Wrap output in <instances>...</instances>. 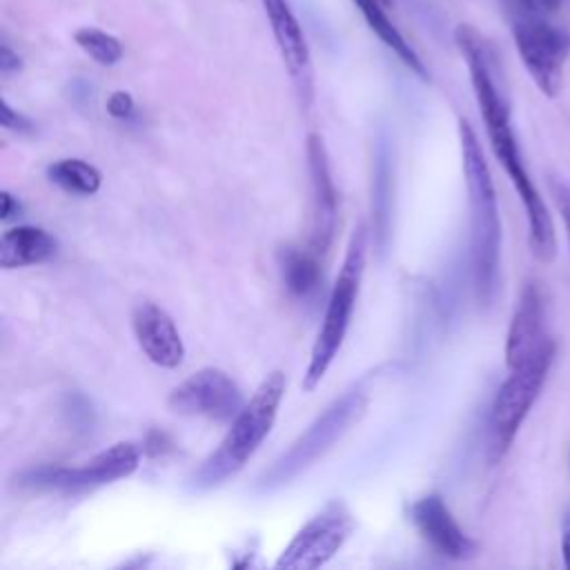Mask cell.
Instances as JSON below:
<instances>
[{
  "label": "cell",
  "instance_id": "6da1fadb",
  "mask_svg": "<svg viewBox=\"0 0 570 570\" xmlns=\"http://www.w3.org/2000/svg\"><path fill=\"white\" fill-rule=\"evenodd\" d=\"M454 42L468 65L470 82H472V89L476 96V105H479L488 138H490V147H492L499 165L512 180V185L521 198V205L525 209L532 254L541 263H550L557 252L552 216L523 165L521 149H519V142H517V136L512 129L510 105L497 82L492 49L488 47L485 38L470 24H459L454 29Z\"/></svg>",
  "mask_w": 570,
  "mask_h": 570
},
{
  "label": "cell",
  "instance_id": "7a4b0ae2",
  "mask_svg": "<svg viewBox=\"0 0 570 570\" xmlns=\"http://www.w3.org/2000/svg\"><path fill=\"white\" fill-rule=\"evenodd\" d=\"M461 163L470 209V265L476 301L488 307L497 296L501 267V216L488 160L472 125L459 120Z\"/></svg>",
  "mask_w": 570,
  "mask_h": 570
},
{
  "label": "cell",
  "instance_id": "3957f363",
  "mask_svg": "<svg viewBox=\"0 0 570 570\" xmlns=\"http://www.w3.org/2000/svg\"><path fill=\"white\" fill-rule=\"evenodd\" d=\"M285 387L287 379L281 370L269 372L261 381L252 399L232 419V425L218 448L209 452L189 474L187 481L191 490H214L227 479L236 476L247 465V461L256 454V450L274 428L281 401L285 396Z\"/></svg>",
  "mask_w": 570,
  "mask_h": 570
},
{
  "label": "cell",
  "instance_id": "277c9868",
  "mask_svg": "<svg viewBox=\"0 0 570 570\" xmlns=\"http://www.w3.org/2000/svg\"><path fill=\"white\" fill-rule=\"evenodd\" d=\"M365 261H367V227L365 223H356L350 234L345 256H343L338 276L334 281V287L330 292L325 316L314 338L309 361L301 381V387L305 392H314L318 387V383L325 379L327 370L332 367L334 358L338 356V350L345 341V334L350 330L352 314L358 301Z\"/></svg>",
  "mask_w": 570,
  "mask_h": 570
},
{
  "label": "cell",
  "instance_id": "5b68a950",
  "mask_svg": "<svg viewBox=\"0 0 570 570\" xmlns=\"http://www.w3.org/2000/svg\"><path fill=\"white\" fill-rule=\"evenodd\" d=\"M367 410V390L363 383L352 385L334 399L292 445L274 459V463L258 476V490L269 492L292 483L298 474L323 459L336 441H341Z\"/></svg>",
  "mask_w": 570,
  "mask_h": 570
},
{
  "label": "cell",
  "instance_id": "8992f818",
  "mask_svg": "<svg viewBox=\"0 0 570 570\" xmlns=\"http://www.w3.org/2000/svg\"><path fill=\"white\" fill-rule=\"evenodd\" d=\"M557 354L554 341H546L530 358L521 365L510 367L508 379L497 390L488 421V459L497 463L512 445L523 419L539 399L548 372Z\"/></svg>",
  "mask_w": 570,
  "mask_h": 570
},
{
  "label": "cell",
  "instance_id": "52a82bcc",
  "mask_svg": "<svg viewBox=\"0 0 570 570\" xmlns=\"http://www.w3.org/2000/svg\"><path fill=\"white\" fill-rule=\"evenodd\" d=\"M512 20V38L519 58L548 98H554L563 85V67L570 56V33L563 27L552 24L541 13V2L519 0Z\"/></svg>",
  "mask_w": 570,
  "mask_h": 570
},
{
  "label": "cell",
  "instance_id": "ba28073f",
  "mask_svg": "<svg viewBox=\"0 0 570 570\" xmlns=\"http://www.w3.org/2000/svg\"><path fill=\"white\" fill-rule=\"evenodd\" d=\"M140 463V448L131 441H118L94 454L82 465H36L16 474V485L29 492L78 494L127 479Z\"/></svg>",
  "mask_w": 570,
  "mask_h": 570
},
{
  "label": "cell",
  "instance_id": "9c48e42d",
  "mask_svg": "<svg viewBox=\"0 0 570 570\" xmlns=\"http://www.w3.org/2000/svg\"><path fill=\"white\" fill-rule=\"evenodd\" d=\"M356 521L350 508L334 499L327 501L309 521H305L292 541L283 548L274 568L278 570H314L325 566L350 539Z\"/></svg>",
  "mask_w": 570,
  "mask_h": 570
},
{
  "label": "cell",
  "instance_id": "30bf717a",
  "mask_svg": "<svg viewBox=\"0 0 570 570\" xmlns=\"http://www.w3.org/2000/svg\"><path fill=\"white\" fill-rule=\"evenodd\" d=\"M167 405L171 412L185 416L232 421L245 403L240 387L225 370L203 367L169 392Z\"/></svg>",
  "mask_w": 570,
  "mask_h": 570
},
{
  "label": "cell",
  "instance_id": "8fae6325",
  "mask_svg": "<svg viewBox=\"0 0 570 570\" xmlns=\"http://www.w3.org/2000/svg\"><path fill=\"white\" fill-rule=\"evenodd\" d=\"M267 22L272 27V36L276 40L281 60L292 78L294 91L303 109H307L314 100V65L307 47L305 31L289 7L287 0H261Z\"/></svg>",
  "mask_w": 570,
  "mask_h": 570
},
{
  "label": "cell",
  "instance_id": "7c38bea8",
  "mask_svg": "<svg viewBox=\"0 0 570 570\" xmlns=\"http://www.w3.org/2000/svg\"><path fill=\"white\" fill-rule=\"evenodd\" d=\"M305 151H307V171H309V185H312L309 249H314L318 256H323L330 249V245L334 240V234H336L338 191L334 187L325 142L318 134L307 136Z\"/></svg>",
  "mask_w": 570,
  "mask_h": 570
},
{
  "label": "cell",
  "instance_id": "4fadbf2b",
  "mask_svg": "<svg viewBox=\"0 0 570 570\" xmlns=\"http://www.w3.org/2000/svg\"><path fill=\"white\" fill-rule=\"evenodd\" d=\"M407 517L423 541L441 557L463 561L476 554V541L465 534L439 492H430L412 501Z\"/></svg>",
  "mask_w": 570,
  "mask_h": 570
},
{
  "label": "cell",
  "instance_id": "5bb4252c",
  "mask_svg": "<svg viewBox=\"0 0 570 570\" xmlns=\"http://www.w3.org/2000/svg\"><path fill=\"white\" fill-rule=\"evenodd\" d=\"M546 341V301L537 281H525L505 336V365L517 367Z\"/></svg>",
  "mask_w": 570,
  "mask_h": 570
},
{
  "label": "cell",
  "instance_id": "9a60e30c",
  "mask_svg": "<svg viewBox=\"0 0 570 570\" xmlns=\"http://www.w3.org/2000/svg\"><path fill=\"white\" fill-rule=\"evenodd\" d=\"M131 327L145 356L163 367L174 370L185 358V345L174 318L156 303L142 301L131 312Z\"/></svg>",
  "mask_w": 570,
  "mask_h": 570
},
{
  "label": "cell",
  "instance_id": "2e32d148",
  "mask_svg": "<svg viewBox=\"0 0 570 570\" xmlns=\"http://www.w3.org/2000/svg\"><path fill=\"white\" fill-rule=\"evenodd\" d=\"M58 240L36 225H18L0 236V265L4 269L38 265L53 258Z\"/></svg>",
  "mask_w": 570,
  "mask_h": 570
},
{
  "label": "cell",
  "instance_id": "e0dca14e",
  "mask_svg": "<svg viewBox=\"0 0 570 570\" xmlns=\"http://www.w3.org/2000/svg\"><path fill=\"white\" fill-rule=\"evenodd\" d=\"M356 4V9L361 11V16L365 18L367 27L374 31V36L392 51L396 53V58L419 78L430 80V73L423 65V60L419 58V53L414 51V47L403 38V33L396 29V24L390 20L387 11L390 7L383 0H352Z\"/></svg>",
  "mask_w": 570,
  "mask_h": 570
},
{
  "label": "cell",
  "instance_id": "ac0fdd59",
  "mask_svg": "<svg viewBox=\"0 0 570 570\" xmlns=\"http://www.w3.org/2000/svg\"><path fill=\"white\" fill-rule=\"evenodd\" d=\"M318 258L321 256L314 249H301L294 245H285L278 249L276 261H278L283 285L289 296L309 298L312 294H316L323 281Z\"/></svg>",
  "mask_w": 570,
  "mask_h": 570
},
{
  "label": "cell",
  "instance_id": "d6986e66",
  "mask_svg": "<svg viewBox=\"0 0 570 570\" xmlns=\"http://www.w3.org/2000/svg\"><path fill=\"white\" fill-rule=\"evenodd\" d=\"M372 216H374V238L379 247H385L390 234L392 216V151L385 142H379L374 151L372 169Z\"/></svg>",
  "mask_w": 570,
  "mask_h": 570
},
{
  "label": "cell",
  "instance_id": "ffe728a7",
  "mask_svg": "<svg viewBox=\"0 0 570 570\" xmlns=\"http://www.w3.org/2000/svg\"><path fill=\"white\" fill-rule=\"evenodd\" d=\"M47 178L67 194L91 196L100 189V171L80 158H60L47 167Z\"/></svg>",
  "mask_w": 570,
  "mask_h": 570
},
{
  "label": "cell",
  "instance_id": "44dd1931",
  "mask_svg": "<svg viewBox=\"0 0 570 570\" xmlns=\"http://www.w3.org/2000/svg\"><path fill=\"white\" fill-rule=\"evenodd\" d=\"M73 40L94 62H98L102 67L118 65L122 53H125L122 51V42L116 36H111V33L98 29V27H80V29H76L73 31Z\"/></svg>",
  "mask_w": 570,
  "mask_h": 570
},
{
  "label": "cell",
  "instance_id": "7402d4cb",
  "mask_svg": "<svg viewBox=\"0 0 570 570\" xmlns=\"http://www.w3.org/2000/svg\"><path fill=\"white\" fill-rule=\"evenodd\" d=\"M134 109H136V102H134V96L129 91L116 89V91L109 94V98H107V114L111 118L127 120V118H131Z\"/></svg>",
  "mask_w": 570,
  "mask_h": 570
},
{
  "label": "cell",
  "instance_id": "603a6c76",
  "mask_svg": "<svg viewBox=\"0 0 570 570\" xmlns=\"http://www.w3.org/2000/svg\"><path fill=\"white\" fill-rule=\"evenodd\" d=\"M550 191L561 212V218L566 225V236H568V247H570V183H566L561 178H550Z\"/></svg>",
  "mask_w": 570,
  "mask_h": 570
},
{
  "label": "cell",
  "instance_id": "cb8c5ba5",
  "mask_svg": "<svg viewBox=\"0 0 570 570\" xmlns=\"http://www.w3.org/2000/svg\"><path fill=\"white\" fill-rule=\"evenodd\" d=\"M0 120H2V127H4V129L16 131V134H31V131L36 129L33 120L27 118L24 114L16 111V109L7 102V98H2V116H0Z\"/></svg>",
  "mask_w": 570,
  "mask_h": 570
},
{
  "label": "cell",
  "instance_id": "d4e9b609",
  "mask_svg": "<svg viewBox=\"0 0 570 570\" xmlns=\"http://www.w3.org/2000/svg\"><path fill=\"white\" fill-rule=\"evenodd\" d=\"M20 69H22V58L9 45H2L0 47V71H2V76L18 73Z\"/></svg>",
  "mask_w": 570,
  "mask_h": 570
},
{
  "label": "cell",
  "instance_id": "484cf974",
  "mask_svg": "<svg viewBox=\"0 0 570 570\" xmlns=\"http://www.w3.org/2000/svg\"><path fill=\"white\" fill-rule=\"evenodd\" d=\"M2 207H0V218L2 220H9V218H13V216H18L20 212H22V205H20V200L11 194V191H2Z\"/></svg>",
  "mask_w": 570,
  "mask_h": 570
},
{
  "label": "cell",
  "instance_id": "4316f807",
  "mask_svg": "<svg viewBox=\"0 0 570 570\" xmlns=\"http://www.w3.org/2000/svg\"><path fill=\"white\" fill-rule=\"evenodd\" d=\"M561 554H563V566L570 570V510L563 517V539H561Z\"/></svg>",
  "mask_w": 570,
  "mask_h": 570
},
{
  "label": "cell",
  "instance_id": "83f0119b",
  "mask_svg": "<svg viewBox=\"0 0 570 570\" xmlns=\"http://www.w3.org/2000/svg\"><path fill=\"white\" fill-rule=\"evenodd\" d=\"M383 2H385L387 7H392V2H394V0H383Z\"/></svg>",
  "mask_w": 570,
  "mask_h": 570
}]
</instances>
